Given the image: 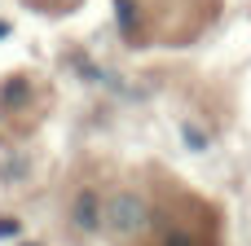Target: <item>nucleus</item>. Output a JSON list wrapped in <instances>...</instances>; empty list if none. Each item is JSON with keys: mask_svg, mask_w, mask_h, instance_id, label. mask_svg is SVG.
I'll list each match as a JSON object with an SVG mask.
<instances>
[{"mask_svg": "<svg viewBox=\"0 0 251 246\" xmlns=\"http://www.w3.org/2000/svg\"><path fill=\"white\" fill-rule=\"evenodd\" d=\"M106 229L115 238H141L150 229V202L137 194V189H119L106 198V211H101Z\"/></svg>", "mask_w": 251, "mask_h": 246, "instance_id": "obj_1", "label": "nucleus"}, {"mask_svg": "<svg viewBox=\"0 0 251 246\" xmlns=\"http://www.w3.org/2000/svg\"><path fill=\"white\" fill-rule=\"evenodd\" d=\"M163 246H199V242L190 238V229H168L163 233Z\"/></svg>", "mask_w": 251, "mask_h": 246, "instance_id": "obj_2", "label": "nucleus"}]
</instances>
